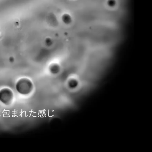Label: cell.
<instances>
[{"label":"cell","instance_id":"1","mask_svg":"<svg viewBox=\"0 0 152 152\" xmlns=\"http://www.w3.org/2000/svg\"><path fill=\"white\" fill-rule=\"evenodd\" d=\"M31 84L30 82L26 79L19 80L16 85L17 91L20 94L25 95L30 92L31 88Z\"/></svg>","mask_w":152,"mask_h":152},{"label":"cell","instance_id":"2","mask_svg":"<svg viewBox=\"0 0 152 152\" xmlns=\"http://www.w3.org/2000/svg\"><path fill=\"white\" fill-rule=\"evenodd\" d=\"M13 97L12 91L8 88H4L0 91V101L5 104L12 102Z\"/></svg>","mask_w":152,"mask_h":152}]
</instances>
